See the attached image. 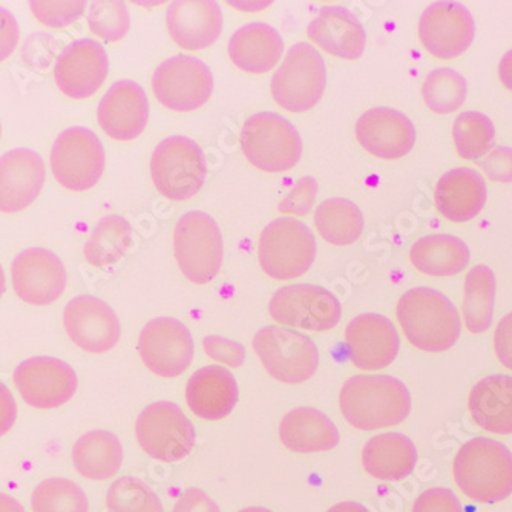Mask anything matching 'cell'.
<instances>
[{"instance_id":"5","label":"cell","mask_w":512,"mask_h":512,"mask_svg":"<svg viewBox=\"0 0 512 512\" xmlns=\"http://www.w3.org/2000/svg\"><path fill=\"white\" fill-rule=\"evenodd\" d=\"M315 258V235L295 218H278L261 232L258 260L264 273L276 281L306 275Z\"/></svg>"},{"instance_id":"50","label":"cell","mask_w":512,"mask_h":512,"mask_svg":"<svg viewBox=\"0 0 512 512\" xmlns=\"http://www.w3.org/2000/svg\"><path fill=\"white\" fill-rule=\"evenodd\" d=\"M17 417V404L7 385L0 382V437L14 427Z\"/></svg>"},{"instance_id":"38","label":"cell","mask_w":512,"mask_h":512,"mask_svg":"<svg viewBox=\"0 0 512 512\" xmlns=\"http://www.w3.org/2000/svg\"><path fill=\"white\" fill-rule=\"evenodd\" d=\"M496 138V128L482 112H463L454 120L453 140L457 154L463 160L476 161L490 151Z\"/></svg>"},{"instance_id":"12","label":"cell","mask_w":512,"mask_h":512,"mask_svg":"<svg viewBox=\"0 0 512 512\" xmlns=\"http://www.w3.org/2000/svg\"><path fill=\"white\" fill-rule=\"evenodd\" d=\"M152 91L158 103L171 111H197L211 99L214 77L200 59L175 56L155 69Z\"/></svg>"},{"instance_id":"3","label":"cell","mask_w":512,"mask_h":512,"mask_svg":"<svg viewBox=\"0 0 512 512\" xmlns=\"http://www.w3.org/2000/svg\"><path fill=\"white\" fill-rule=\"evenodd\" d=\"M453 476L468 499L502 502L512 494V453L497 440L476 437L456 454Z\"/></svg>"},{"instance_id":"2","label":"cell","mask_w":512,"mask_h":512,"mask_svg":"<svg viewBox=\"0 0 512 512\" xmlns=\"http://www.w3.org/2000/svg\"><path fill=\"white\" fill-rule=\"evenodd\" d=\"M396 315L407 341L422 352H447L462 332V319L453 302L428 287L405 292Z\"/></svg>"},{"instance_id":"44","label":"cell","mask_w":512,"mask_h":512,"mask_svg":"<svg viewBox=\"0 0 512 512\" xmlns=\"http://www.w3.org/2000/svg\"><path fill=\"white\" fill-rule=\"evenodd\" d=\"M203 348L209 358L232 368H240L246 361V348L240 342L221 336H207L203 339Z\"/></svg>"},{"instance_id":"21","label":"cell","mask_w":512,"mask_h":512,"mask_svg":"<svg viewBox=\"0 0 512 512\" xmlns=\"http://www.w3.org/2000/svg\"><path fill=\"white\" fill-rule=\"evenodd\" d=\"M100 128L117 142H132L140 137L149 120L145 89L132 80H120L106 91L97 108Z\"/></svg>"},{"instance_id":"10","label":"cell","mask_w":512,"mask_h":512,"mask_svg":"<svg viewBox=\"0 0 512 512\" xmlns=\"http://www.w3.org/2000/svg\"><path fill=\"white\" fill-rule=\"evenodd\" d=\"M138 444L152 459L178 462L194 450V425L178 405L168 401L154 402L138 414L135 422Z\"/></svg>"},{"instance_id":"34","label":"cell","mask_w":512,"mask_h":512,"mask_svg":"<svg viewBox=\"0 0 512 512\" xmlns=\"http://www.w3.org/2000/svg\"><path fill=\"white\" fill-rule=\"evenodd\" d=\"M496 276L486 266H476L468 272L463 284V318L474 335L490 329L496 304Z\"/></svg>"},{"instance_id":"43","label":"cell","mask_w":512,"mask_h":512,"mask_svg":"<svg viewBox=\"0 0 512 512\" xmlns=\"http://www.w3.org/2000/svg\"><path fill=\"white\" fill-rule=\"evenodd\" d=\"M318 195V183L313 177H304L295 184L290 194L279 203L278 211L281 214L304 217L312 211L313 204Z\"/></svg>"},{"instance_id":"42","label":"cell","mask_w":512,"mask_h":512,"mask_svg":"<svg viewBox=\"0 0 512 512\" xmlns=\"http://www.w3.org/2000/svg\"><path fill=\"white\" fill-rule=\"evenodd\" d=\"M31 13L42 25L65 28L82 17L85 2H30Z\"/></svg>"},{"instance_id":"14","label":"cell","mask_w":512,"mask_h":512,"mask_svg":"<svg viewBox=\"0 0 512 512\" xmlns=\"http://www.w3.org/2000/svg\"><path fill=\"white\" fill-rule=\"evenodd\" d=\"M138 353L143 364L160 378H178L191 367L195 344L183 322L157 318L143 327L138 338Z\"/></svg>"},{"instance_id":"30","label":"cell","mask_w":512,"mask_h":512,"mask_svg":"<svg viewBox=\"0 0 512 512\" xmlns=\"http://www.w3.org/2000/svg\"><path fill=\"white\" fill-rule=\"evenodd\" d=\"M417 450L411 439L401 433L371 437L362 450L364 470L375 479L399 482L416 468Z\"/></svg>"},{"instance_id":"26","label":"cell","mask_w":512,"mask_h":512,"mask_svg":"<svg viewBox=\"0 0 512 512\" xmlns=\"http://www.w3.org/2000/svg\"><path fill=\"white\" fill-rule=\"evenodd\" d=\"M189 410L204 421H220L234 411L238 385L234 375L220 365L200 368L186 387Z\"/></svg>"},{"instance_id":"37","label":"cell","mask_w":512,"mask_h":512,"mask_svg":"<svg viewBox=\"0 0 512 512\" xmlns=\"http://www.w3.org/2000/svg\"><path fill=\"white\" fill-rule=\"evenodd\" d=\"M468 85L462 74L451 68L434 69L422 86L425 105L434 114L447 115L462 108Z\"/></svg>"},{"instance_id":"39","label":"cell","mask_w":512,"mask_h":512,"mask_svg":"<svg viewBox=\"0 0 512 512\" xmlns=\"http://www.w3.org/2000/svg\"><path fill=\"white\" fill-rule=\"evenodd\" d=\"M34 512H88L85 491L73 480L54 477L37 485L31 497Z\"/></svg>"},{"instance_id":"32","label":"cell","mask_w":512,"mask_h":512,"mask_svg":"<svg viewBox=\"0 0 512 512\" xmlns=\"http://www.w3.org/2000/svg\"><path fill=\"white\" fill-rule=\"evenodd\" d=\"M71 457L76 470L86 479L108 480L119 473L125 454L119 437L94 430L77 439Z\"/></svg>"},{"instance_id":"19","label":"cell","mask_w":512,"mask_h":512,"mask_svg":"<svg viewBox=\"0 0 512 512\" xmlns=\"http://www.w3.org/2000/svg\"><path fill=\"white\" fill-rule=\"evenodd\" d=\"M109 60L96 40L82 39L60 54L54 68L57 88L69 99L85 100L97 94L108 77Z\"/></svg>"},{"instance_id":"40","label":"cell","mask_w":512,"mask_h":512,"mask_svg":"<svg viewBox=\"0 0 512 512\" xmlns=\"http://www.w3.org/2000/svg\"><path fill=\"white\" fill-rule=\"evenodd\" d=\"M108 512H165L157 494L137 477L115 480L106 494Z\"/></svg>"},{"instance_id":"27","label":"cell","mask_w":512,"mask_h":512,"mask_svg":"<svg viewBox=\"0 0 512 512\" xmlns=\"http://www.w3.org/2000/svg\"><path fill=\"white\" fill-rule=\"evenodd\" d=\"M486 183L473 169L456 168L442 175L434 191L437 211L453 223H467L482 212Z\"/></svg>"},{"instance_id":"24","label":"cell","mask_w":512,"mask_h":512,"mask_svg":"<svg viewBox=\"0 0 512 512\" xmlns=\"http://www.w3.org/2000/svg\"><path fill=\"white\" fill-rule=\"evenodd\" d=\"M166 25L183 50H206L220 39L223 13L214 0H178L168 8Z\"/></svg>"},{"instance_id":"31","label":"cell","mask_w":512,"mask_h":512,"mask_svg":"<svg viewBox=\"0 0 512 512\" xmlns=\"http://www.w3.org/2000/svg\"><path fill=\"white\" fill-rule=\"evenodd\" d=\"M473 421L494 434H512V378L494 375L474 385L468 399Z\"/></svg>"},{"instance_id":"48","label":"cell","mask_w":512,"mask_h":512,"mask_svg":"<svg viewBox=\"0 0 512 512\" xmlns=\"http://www.w3.org/2000/svg\"><path fill=\"white\" fill-rule=\"evenodd\" d=\"M494 350L503 367L512 370V312L503 316L494 332Z\"/></svg>"},{"instance_id":"55","label":"cell","mask_w":512,"mask_h":512,"mask_svg":"<svg viewBox=\"0 0 512 512\" xmlns=\"http://www.w3.org/2000/svg\"><path fill=\"white\" fill-rule=\"evenodd\" d=\"M240 512H272V511H269V509H266V508H255V506H253V508H246Z\"/></svg>"},{"instance_id":"6","label":"cell","mask_w":512,"mask_h":512,"mask_svg":"<svg viewBox=\"0 0 512 512\" xmlns=\"http://www.w3.org/2000/svg\"><path fill=\"white\" fill-rule=\"evenodd\" d=\"M174 252L181 273L192 284L212 283L223 266V237L217 221L200 211L183 215L175 226Z\"/></svg>"},{"instance_id":"29","label":"cell","mask_w":512,"mask_h":512,"mask_svg":"<svg viewBox=\"0 0 512 512\" xmlns=\"http://www.w3.org/2000/svg\"><path fill=\"white\" fill-rule=\"evenodd\" d=\"M279 439L287 450L299 454L330 451L339 444L336 425L315 408H296L279 424Z\"/></svg>"},{"instance_id":"22","label":"cell","mask_w":512,"mask_h":512,"mask_svg":"<svg viewBox=\"0 0 512 512\" xmlns=\"http://www.w3.org/2000/svg\"><path fill=\"white\" fill-rule=\"evenodd\" d=\"M356 140L362 149L382 160L405 157L416 143V129L407 115L391 108H373L359 117Z\"/></svg>"},{"instance_id":"11","label":"cell","mask_w":512,"mask_h":512,"mask_svg":"<svg viewBox=\"0 0 512 512\" xmlns=\"http://www.w3.org/2000/svg\"><path fill=\"white\" fill-rule=\"evenodd\" d=\"M51 169L68 191H89L97 186L105 171L102 142L89 129L80 126L66 129L51 149Z\"/></svg>"},{"instance_id":"23","label":"cell","mask_w":512,"mask_h":512,"mask_svg":"<svg viewBox=\"0 0 512 512\" xmlns=\"http://www.w3.org/2000/svg\"><path fill=\"white\" fill-rule=\"evenodd\" d=\"M46 171L43 158L31 149H13L0 157V212L17 214L42 192Z\"/></svg>"},{"instance_id":"9","label":"cell","mask_w":512,"mask_h":512,"mask_svg":"<svg viewBox=\"0 0 512 512\" xmlns=\"http://www.w3.org/2000/svg\"><path fill=\"white\" fill-rule=\"evenodd\" d=\"M252 345L267 373L283 384H302L318 370V347L295 330L269 325L256 333Z\"/></svg>"},{"instance_id":"53","label":"cell","mask_w":512,"mask_h":512,"mask_svg":"<svg viewBox=\"0 0 512 512\" xmlns=\"http://www.w3.org/2000/svg\"><path fill=\"white\" fill-rule=\"evenodd\" d=\"M327 512H370L364 505L356 502H342L332 506Z\"/></svg>"},{"instance_id":"47","label":"cell","mask_w":512,"mask_h":512,"mask_svg":"<svg viewBox=\"0 0 512 512\" xmlns=\"http://www.w3.org/2000/svg\"><path fill=\"white\" fill-rule=\"evenodd\" d=\"M19 39L20 28L16 17L7 8L0 7V63L10 59L19 45Z\"/></svg>"},{"instance_id":"33","label":"cell","mask_w":512,"mask_h":512,"mask_svg":"<svg viewBox=\"0 0 512 512\" xmlns=\"http://www.w3.org/2000/svg\"><path fill=\"white\" fill-rule=\"evenodd\" d=\"M410 261L424 275L454 276L470 263V249L453 235H428L413 244Z\"/></svg>"},{"instance_id":"13","label":"cell","mask_w":512,"mask_h":512,"mask_svg":"<svg viewBox=\"0 0 512 512\" xmlns=\"http://www.w3.org/2000/svg\"><path fill=\"white\" fill-rule=\"evenodd\" d=\"M269 313L278 324L292 329L327 332L341 321L342 307L329 290L312 284H293L273 293Z\"/></svg>"},{"instance_id":"52","label":"cell","mask_w":512,"mask_h":512,"mask_svg":"<svg viewBox=\"0 0 512 512\" xmlns=\"http://www.w3.org/2000/svg\"><path fill=\"white\" fill-rule=\"evenodd\" d=\"M0 512H25V509L13 497L0 493Z\"/></svg>"},{"instance_id":"4","label":"cell","mask_w":512,"mask_h":512,"mask_svg":"<svg viewBox=\"0 0 512 512\" xmlns=\"http://www.w3.org/2000/svg\"><path fill=\"white\" fill-rule=\"evenodd\" d=\"M240 143L250 165L269 174L290 171L302 155L301 137L295 126L275 112H260L247 119Z\"/></svg>"},{"instance_id":"28","label":"cell","mask_w":512,"mask_h":512,"mask_svg":"<svg viewBox=\"0 0 512 512\" xmlns=\"http://www.w3.org/2000/svg\"><path fill=\"white\" fill-rule=\"evenodd\" d=\"M229 57L244 73L264 74L275 68L284 53L281 34L267 23H249L229 40Z\"/></svg>"},{"instance_id":"36","label":"cell","mask_w":512,"mask_h":512,"mask_svg":"<svg viewBox=\"0 0 512 512\" xmlns=\"http://www.w3.org/2000/svg\"><path fill=\"white\" fill-rule=\"evenodd\" d=\"M315 226L322 240L333 246H348L361 237L364 217L352 201L330 198L316 209Z\"/></svg>"},{"instance_id":"15","label":"cell","mask_w":512,"mask_h":512,"mask_svg":"<svg viewBox=\"0 0 512 512\" xmlns=\"http://www.w3.org/2000/svg\"><path fill=\"white\" fill-rule=\"evenodd\" d=\"M14 384L28 405L39 410H53L74 398L79 381L76 371L66 362L37 356L16 368Z\"/></svg>"},{"instance_id":"17","label":"cell","mask_w":512,"mask_h":512,"mask_svg":"<svg viewBox=\"0 0 512 512\" xmlns=\"http://www.w3.org/2000/svg\"><path fill=\"white\" fill-rule=\"evenodd\" d=\"M66 333L85 352L108 353L122 336L114 310L96 296L82 295L71 299L63 312Z\"/></svg>"},{"instance_id":"20","label":"cell","mask_w":512,"mask_h":512,"mask_svg":"<svg viewBox=\"0 0 512 512\" xmlns=\"http://www.w3.org/2000/svg\"><path fill=\"white\" fill-rule=\"evenodd\" d=\"M345 345L356 368L378 371L396 359L401 339L390 319L376 313H364L348 322Z\"/></svg>"},{"instance_id":"1","label":"cell","mask_w":512,"mask_h":512,"mask_svg":"<svg viewBox=\"0 0 512 512\" xmlns=\"http://www.w3.org/2000/svg\"><path fill=\"white\" fill-rule=\"evenodd\" d=\"M339 408L345 421L358 430L396 427L410 414V391L393 376L359 375L342 385Z\"/></svg>"},{"instance_id":"7","label":"cell","mask_w":512,"mask_h":512,"mask_svg":"<svg viewBox=\"0 0 512 512\" xmlns=\"http://www.w3.org/2000/svg\"><path fill=\"white\" fill-rule=\"evenodd\" d=\"M327 85V71L321 54L309 43L290 48L270 85L273 100L286 111L299 114L321 102Z\"/></svg>"},{"instance_id":"45","label":"cell","mask_w":512,"mask_h":512,"mask_svg":"<svg viewBox=\"0 0 512 512\" xmlns=\"http://www.w3.org/2000/svg\"><path fill=\"white\" fill-rule=\"evenodd\" d=\"M411 512H463L460 500L447 488H430L417 497Z\"/></svg>"},{"instance_id":"25","label":"cell","mask_w":512,"mask_h":512,"mask_svg":"<svg viewBox=\"0 0 512 512\" xmlns=\"http://www.w3.org/2000/svg\"><path fill=\"white\" fill-rule=\"evenodd\" d=\"M310 40L330 56L356 60L367 45L362 23L344 7H324L307 28Z\"/></svg>"},{"instance_id":"35","label":"cell","mask_w":512,"mask_h":512,"mask_svg":"<svg viewBox=\"0 0 512 512\" xmlns=\"http://www.w3.org/2000/svg\"><path fill=\"white\" fill-rule=\"evenodd\" d=\"M131 243V224L119 215H109L92 230L83 247V255L91 266L109 269L122 260Z\"/></svg>"},{"instance_id":"51","label":"cell","mask_w":512,"mask_h":512,"mask_svg":"<svg viewBox=\"0 0 512 512\" xmlns=\"http://www.w3.org/2000/svg\"><path fill=\"white\" fill-rule=\"evenodd\" d=\"M499 79L503 86L512 92V50L508 51L500 60Z\"/></svg>"},{"instance_id":"16","label":"cell","mask_w":512,"mask_h":512,"mask_svg":"<svg viewBox=\"0 0 512 512\" xmlns=\"http://www.w3.org/2000/svg\"><path fill=\"white\" fill-rule=\"evenodd\" d=\"M476 34L473 16L459 2H434L419 20V39L431 56L456 59L470 48Z\"/></svg>"},{"instance_id":"8","label":"cell","mask_w":512,"mask_h":512,"mask_svg":"<svg viewBox=\"0 0 512 512\" xmlns=\"http://www.w3.org/2000/svg\"><path fill=\"white\" fill-rule=\"evenodd\" d=\"M155 188L172 201H186L203 188L206 160L200 146L188 137L166 138L155 148L151 160Z\"/></svg>"},{"instance_id":"49","label":"cell","mask_w":512,"mask_h":512,"mask_svg":"<svg viewBox=\"0 0 512 512\" xmlns=\"http://www.w3.org/2000/svg\"><path fill=\"white\" fill-rule=\"evenodd\" d=\"M172 512H221L217 503L198 488H189L175 503Z\"/></svg>"},{"instance_id":"18","label":"cell","mask_w":512,"mask_h":512,"mask_svg":"<svg viewBox=\"0 0 512 512\" xmlns=\"http://www.w3.org/2000/svg\"><path fill=\"white\" fill-rule=\"evenodd\" d=\"M11 278L16 295L31 306H50L65 292L68 273L59 256L28 249L14 258Z\"/></svg>"},{"instance_id":"46","label":"cell","mask_w":512,"mask_h":512,"mask_svg":"<svg viewBox=\"0 0 512 512\" xmlns=\"http://www.w3.org/2000/svg\"><path fill=\"white\" fill-rule=\"evenodd\" d=\"M486 177L497 183H512V148L499 146L480 161Z\"/></svg>"},{"instance_id":"56","label":"cell","mask_w":512,"mask_h":512,"mask_svg":"<svg viewBox=\"0 0 512 512\" xmlns=\"http://www.w3.org/2000/svg\"><path fill=\"white\" fill-rule=\"evenodd\" d=\"M0 135H2V128H0Z\"/></svg>"},{"instance_id":"54","label":"cell","mask_w":512,"mask_h":512,"mask_svg":"<svg viewBox=\"0 0 512 512\" xmlns=\"http://www.w3.org/2000/svg\"><path fill=\"white\" fill-rule=\"evenodd\" d=\"M5 287H7V283H5V273L2 266H0V298H2V295L5 293Z\"/></svg>"},{"instance_id":"41","label":"cell","mask_w":512,"mask_h":512,"mask_svg":"<svg viewBox=\"0 0 512 512\" xmlns=\"http://www.w3.org/2000/svg\"><path fill=\"white\" fill-rule=\"evenodd\" d=\"M89 30L106 42H119L128 34L131 17L128 8L117 0L92 2L88 14Z\"/></svg>"}]
</instances>
